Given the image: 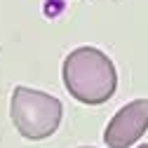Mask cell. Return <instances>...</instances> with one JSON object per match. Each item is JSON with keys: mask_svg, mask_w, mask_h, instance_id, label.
Returning a JSON list of instances; mask_svg holds the SVG:
<instances>
[{"mask_svg": "<svg viewBox=\"0 0 148 148\" xmlns=\"http://www.w3.org/2000/svg\"><path fill=\"white\" fill-rule=\"evenodd\" d=\"M61 80L66 92L85 106L106 103L118 89V71L106 52L82 45L68 52L61 64Z\"/></svg>", "mask_w": 148, "mask_h": 148, "instance_id": "6da1fadb", "label": "cell"}, {"mask_svg": "<svg viewBox=\"0 0 148 148\" xmlns=\"http://www.w3.org/2000/svg\"><path fill=\"white\" fill-rule=\"evenodd\" d=\"M64 106L57 97L26 85H16L10 99V118L24 139L42 141L59 129Z\"/></svg>", "mask_w": 148, "mask_h": 148, "instance_id": "7a4b0ae2", "label": "cell"}, {"mask_svg": "<svg viewBox=\"0 0 148 148\" xmlns=\"http://www.w3.org/2000/svg\"><path fill=\"white\" fill-rule=\"evenodd\" d=\"M148 129V99H134L125 103L110 118L103 129V141L108 148H129L134 146Z\"/></svg>", "mask_w": 148, "mask_h": 148, "instance_id": "3957f363", "label": "cell"}, {"mask_svg": "<svg viewBox=\"0 0 148 148\" xmlns=\"http://www.w3.org/2000/svg\"><path fill=\"white\" fill-rule=\"evenodd\" d=\"M80 148H94V146H80Z\"/></svg>", "mask_w": 148, "mask_h": 148, "instance_id": "277c9868", "label": "cell"}, {"mask_svg": "<svg viewBox=\"0 0 148 148\" xmlns=\"http://www.w3.org/2000/svg\"><path fill=\"white\" fill-rule=\"evenodd\" d=\"M139 148H148V143H143V146H139Z\"/></svg>", "mask_w": 148, "mask_h": 148, "instance_id": "5b68a950", "label": "cell"}]
</instances>
